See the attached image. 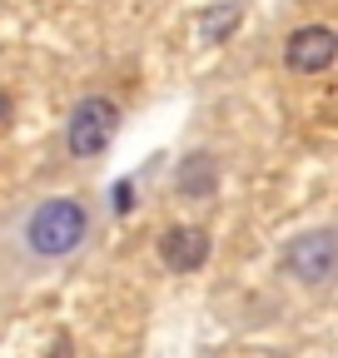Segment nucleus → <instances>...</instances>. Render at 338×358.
<instances>
[{"label":"nucleus","instance_id":"4","mask_svg":"<svg viewBox=\"0 0 338 358\" xmlns=\"http://www.w3.org/2000/svg\"><path fill=\"white\" fill-rule=\"evenodd\" d=\"M333 55H338V35L328 25H299V30L284 40V60H288V70H299V75L328 70Z\"/></svg>","mask_w":338,"mask_h":358},{"label":"nucleus","instance_id":"3","mask_svg":"<svg viewBox=\"0 0 338 358\" xmlns=\"http://www.w3.org/2000/svg\"><path fill=\"white\" fill-rule=\"evenodd\" d=\"M284 264H288V274L299 284H328L338 274V229H309V234H299L288 244Z\"/></svg>","mask_w":338,"mask_h":358},{"label":"nucleus","instance_id":"8","mask_svg":"<svg viewBox=\"0 0 338 358\" xmlns=\"http://www.w3.org/2000/svg\"><path fill=\"white\" fill-rule=\"evenodd\" d=\"M115 209H119V214H130V209H135V185H130V179H124V185L115 189Z\"/></svg>","mask_w":338,"mask_h":358},{"label":"nucleus","instance_id":"5","mask_svg":"<svg viewBox=\"0 0 338 358\" xmlns=\"http://www.w3.org/2000/svg\"><path fill=\"white\" fill-rule=\"evenodd\" d=\"M159 259L175 268V274H189V268H199L204 259H209V234L204 229H169L164 239H159Z\"/></svg>","mask_w":338,"mask_h":358},{"label":"nucleus","instance_id":"1","mask_svg":"<svg viewBox=\"0 0 338 358\" xmlns=\"http://www.w3.org/2000/svg\"><path fill=\"white\" fill-rule=\"evenodd\" d=\"M95 239V209L84 204L80 194H50V199H35L25 204L10 229H6V254L20 268H55L70 264L75 254H84Z\"/></svg>","mask_w":338,"mask_h":358},{"label":"nucleus","instance_id":"9","mask_svg":"<svg viewBox=\"0 0 338 358\" xmlns=\"http://www.w3.org/2000/svg\"><path fill=\"white\" fill-rule=\"evenodd\" d=\"M6 120H10V95L0 90V124H6Z\"/></svg>","mask_w":338,"mask_h":358},{"label":"nucleus","instance_id":"7","mask_svg":"<svg viewBox=\"0 0 338 358\" xmlns=\"http://www.w3.org/2000/svg\"><path fill=\"white\" fill-rule=\"evenodd\" d=\"M234 25H239V6H234V0H224V6H209V10L199 15V35H204V40H224Z\"/></svg>","mask_w":338,"mask_h":358},{"label":"nucleus","instance_id":"2","mask_svg":"<svg viewBox=\"0 0 338 358\" xmlns=\"http://www.w3.org/2000/svg\"><path fill=\"white\" fill-rule=\"evenodd\" d=\"M115 129H119V110L105 100V95H90V100H80L65 120V145L75 159H95L110 150L115 140Z\"/></svg>","mask_w":338,"mask_h":358},{"label":"nucleus","instance_id":"6","mask_svg":"<svg viewBox=\"0 0 338 358\" xmlns=\"http://www.w3.org/2000/svg\"><path fill=\"white\" fill-rule=\"evenodd\" d=\"M175 189H179L184 199H214V189H219V164H214V155H189V159L179 164V174H175Z\"/></svg>","mask_w":338,"mask_h":358}]
</instances>
